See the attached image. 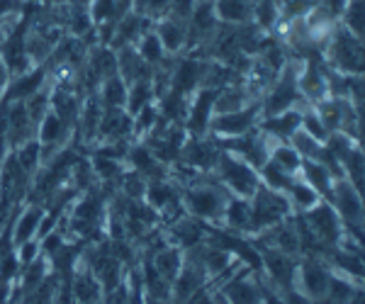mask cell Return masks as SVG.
Returning <instances> with one entry per match:
<instances>
[{"label":"cell","mask_w":365,"mask_h":304,"mask_svg":"<svg viewBox=\"0 0 365 304\" xmlns=\"http://www.w3.org/2000/svg\"><path fill=\"white\" fill-rule=\"evenodd\" d=\"M125 161L129 163V168H132L134 173H139L141 178L146 180V183H151V180H163V178H168V171H170V168L166 166V163L158 161L156 156L151 154V149H149V146H146L144 142L129 146L127 159H125Z\"/></svg>","instance_id":"obj_17"},{"label":"cell","mask_w":365,"mask_h":304,"mask_svg":"<svg viewBox=\"0 0 365 304\" xmlns=\"http://www.w3.org/2000/svg\"><path fill=\"white\" fill-rule=\"evenodd\" d=\"M329 278H331V268H329L319 256H304V258L297 263L295 290L302 292L309 302H322L324 297H327Z\"/></svg>","instance_id":"obj_9"},{"label":"cell","mask_w":365,"mask_h":304,"mask_svg":"<svg viewBox=\"0 0 365 304\" xmlns=\"http://www.w3.org/2000/svg\"><path fill=\"white\" fill-rule=\"evenodd\" d=\"M207 271H205L202 261L197 258L195 251H187L185 258H182L180 273L173 280V288H170V300L173 304H185V300H190L197 290L207 288Z\"/></svg>","instance_id":"obj_11"},{"label":"cell","mask_w":365,"mask_h":304,"mask_svg":"<svg viewBox=\"0 0 365 304\" xmlns=\"http://www.w3.org/2000/svg\"><path fill=\"white\" fill-rule=\"evenodd\" d=\"M222 226H227L232 234H253V219H251V204L244 197H229L225 217H222Z\"/></svg>","instance_id":"obj_23"},{"label":"cell","mask_w":365,"mask_h":304,"mask_svg":"<svg viewBox=\"0 0 365 304\" xmlns=\"http://www.w3.org/2000/svg\"><path fill=\"white\" fill-rule=\"evenodd\" d=\"M151 29H154L156 37L161 39L168 56H178L182 51H187V42H190V37H187V22H180L170 15H163L151 22Z\"/></svg>","instance_id":"obj_14"},{"label":"cell","mask_w":365,"mask_h":304,"mask_svg":"<svg viewBox=\"0 0 365 304\" xmlns=\"http://www.w3.org/2000/svg\"><path fill=\"white\" fill-rule=\"evenodd\" d=\"M10 83V73H8V68H5V63L0 61V95H3V90L8 88Z\"/></svg>","instance_id":"obj_34"},{"label":"cell","mask_w":365,"mask_h":304,"mask_svg":"<svg viewBox=\"0 0 365 304\" xmlns=\"http://www.w3.org/2000/svg\"><path fill=\"white\" fill-rule=\"evenodd\" d=\"M222 149L217 144L215 137L210 134H200V137H187L185 144L180 149V163L185 168H192L195 173H212L217 166V159H220Z\"/></svg>","instance_id":"obj_10"},{"label":"cell","mask_w":365,"mask_h":304,"mask_svg":"<svg viewBox=\"0 0 365 304\" xmlns=\"http://www.w3.org/2000/svg\"><path fill=\"white\" fill-rule=\"evenodd\" d=\"M268 161L275 163L280 171H285L290 175H299V171H302V156H299L290 144H273V151H270Z\"/></svg>","instance_id":"obj_29"},{"label":"cell","mask_w":365,"mask_h":304,"mask_svg":"<svg viewBox=\"0 0 365 304\" xmlns=\"http://www.w3.org/2000/svg\"><path fill=\"white\" fill-rule=\"evenodd\" d=\"M205 234H207V226H202V221L190 214H180L178 219L170 221L166 239L180 251H190L205 241Z\"/></svg>","instance_id":"obj_16"},{"label":"cell","mask_w":365,"mask_h":304,"mask_svg":"<svg viewBox=\"0 0 365 304\" xmlns=\"http://www.w3.org/2000/svg\"><path fill=\"white\" fill-rule=\"evenodd\" d=\"M149 27H151V20H146L137 10H129V13L115 25L113 37H110V46H113L115 51L122 49V46H134Z\"/></svg>","instance_id":"obj_22"},{"label":"cell","mask_w":365,"mask_h":304,"mask_svg":"<svg viewBox=\"0 0 365 304\" xmlns=\"http://www.w3.org/2000/svg\"><path fill=\"white\" fill-rule=\"evenodd\" d=\"M285 197L290 200V204H292V209H295V212H307L309 207H314V204L322 200L319 192L312 188L307 180L302 178V175H297V178L292 180V185L287 188Z\"/></svg>","instance_id":"obj_28"},{"label":"cell","mask_w":365,"mask_h":304,"mask_svg":"<svg viewBox=\"0 0 365 304\" xmlns=\"http://www.w3.org/2000/svg\"><path fill=\"white\" fill-rule=\"evenodd\" d=\"M44 214H46V209L42 207V204L27 202L25 207H22L20 217H15V226L10 229V234H13V236H10L13 248L29 241V239H39L37 234H39V229H42Z\"/></svg>","instance_id":"obj_21"},{"label":"cell","mask_w":365,"mask_h":304,"mask_svg":"<svg viewBox=\"0 0 365 304\" xmlns=\"http://www.w3.org/2000/svg\"><path fill=\"white\" fill-rule=\"evenodd\" d=\"M261 253V273H268L270 283L275 285L280 292L295 288V276H297V256L282 253L278 248L268 246H256Z\"/></svg>","instance_id":"obj_12"},{"label":"cell","mask_w":365,"mask_h":304,"mask_svg":"<svg viewBox=\"0 0 365 304\" xmlns=\"http://www.w3.org/2000/svg\"><path fill=\"white\" fill-rule=\"evenodd\" d=\"M168 8H170V0H134V10L151 22L166 15Z\"/></svg>","instance_id":"obj_32"},{"label":"cell","mask_w":365,"mask_h":304,"mask_svg":"<svg viewBox=\"0 0 365 304\" xmlns=\"http://www.w3.org/2000/svg\"><path fill=\"white\" fill-rule=\"evenodd\" d=\"M212 304H229V302L225 300V295H222V292H220V295L215 297V302H212Z\"/></svg>","instance_id":"obj_36"},{"label":"cell","mask_w":365,"mask_h":304,"mask_svg":"<svg viewBox=\"0 0 365 304\" xmlns=\"http://www.w3.org/2000/svg\"><path fill=\"white\" fill-rule=\"evenodd\" d=\"M229 197L232 195L225 185L220 180H210L207 173L197 175L180 190V202L185 214L200 221H207V224H222Z\"/></svg>","instance_id":"obj_1"},{"label":"cell","mask_w":365,"mask_h":304,"mask_svg":"<svg viewBox=\"0 0 365 304\" xmlns=\"http://www.w3.org/2000/svg\"><path fill=\"white\" fill-rule=\"evenodd\" d=\"M134 49L139 51V56L144 58V61L149 63L154 71H161V68H166L168 61H170V56L166 54V49H163L161 39L156 37V32L151 27L146 29L144 34H141L139 42L134 44Z\"/></svg>","instance_id":"obj_25"},{"label":"cell","mask_w":365,"mask_h":304,"mask_svg":"<svg viewBox=\"0 0 365 304\" xmlns=\"http://www.w3.org/2000/svg\"><path fill=\"white\" fill-rule=\"evenodd\" d=\"M222 295L229 304H261V283L251 278V271H241L239 276L229 278L222 288Z\"/></svg>","instance_id":"obj_18"},{"label":"cell","mask_w":365,"mask_h":304,"mask_svg":"<svg viewBox=\"0 0 365 304\" xmlns=\"http://www.w3.org/2000/svg\"><path fill=\"white\" fill-rule=\"evenodd\" d=\"M363 39L351 34L349 29H344L341 25L331 34L327 49L322 51L324 66L341 75H363Z\"/></svg>","instance_id":"obj_2"},{"label":"cell","mask_w":365,"mask_h":304,"mask_svg":"<svg viewBox=\"0 0 365 304\" xmlns=\"http://www.w3.org/2000/svg\"><path fill=\"white\" fill-rule=\"evenodd\" d=\"M304 219V224L309 226L314 241L319 243L322 251H331L344 241V224H341L336 209L331 207L327 200H319L314 207H309L307 212H299Z\"/></svg>","instance_id":"obj_6"},{"label":"cell","mask_w":365,"mask_h":304,"mask_svg":"<svg viewBox=\"0 0 365 304\" xmlns=\"http://www.w3.org/2000/svg\"><path fill=\"white\" fill-rule=\"evenodd\" d=\"M327 202L336 209L341 224H344V231L349 234V236L361 241V231H363V197H361V190L353 188L346 178H336L334 190H331V195H329Z\"/></svg>","instance_id":"obj_5"},{"label":"cell","mask_w":365,"mask_h":304,"mask_svg":"<svg viewBox=\"0 0 365 304\" xmlns=\"http://www.w3.org/2000/svg\"><path fill=\"white\" fill-rule=\"evenodd\" d=\"M100 144L105 142H127L129 137H134V120L125 108H108L103 110L100 117L98 134Z\"/></svg>","instance_id":"obj_13"},{"label":"cell","mask_w":365,"mask_h":304,"mask_svg":"<svg viewBox=\"0 0 365 304\" xmlns=\"http://www.w3.org/2000/svg\"><path fill=\"white\" fill-rule=\"evenodd\" d=\"M25 3H29V5H37V3H39V0H25Z\"/></svg>","instance_id":"obj_37"},{"label":"cell","mask_w":365,"mask_h":304,"mask_svg":"<svg viewBox=\"0 0 365 304\" xmlns=\"http://www.w3.org/2000/svg\"><path fill=\"white\" fill-rule=\"evenodd\" d=\"M212 302H215V297H212L205 288L197 290L195 295L190 297V300H185V304H212Z\"/></svg>","instance_id":"obj_33"},{"label":"cell","mask_w":365,"mask_h":304,"mask_svg":"<svg viewBox=\"0 0 365 304\" xmlns=\"http://www.w3.org/2000/svg\"><path fill=\"white\" fill-rule=\"evenodd\" d=\"M83 263L88 266V271L96 276V280L100 283V288H103V295H108V292H113L117 285L122 283V273H125V263L115 256L113 246H110V241H98L93 243L91 248H88Z\"/></svg>","instance_id":"obj_7"},{"label":"cell","mask_w":365,"mask_h":304,"mask_svg":"<svg viewBox=\"0 0 365 304\" xmlns=\"http://www.w3.org/2000/svg\"><path fill=\"white\" fill-rule=\"evenodd\" d=\"M363 20H365V3L363 0H349L339 15V25L349 29L351 34L363 39Z\"/></svg>","instance_id":"obj_31"},{"label":"cell","mask_w":365,"mask_h":304,"mask_svg":"<svg viewBox=\"0 0 365 304\" xmlns=\"http://www.w3.org/2000/svg\"><path fill=\"white\" fill-rule=\"evenodd\" d=\"M299 125H302V110H297V108L258 120V130L266 134V137H270L273 144H287L292 134L299 130Z\"/></svg>","instance_id":"obj_15"},{"label":"cell","mask_w":365,"mask_h":304,"mask_svg":"<svg viewBox=\"0 0 365 304\" xmlns=\"http://www.w3.org/2000/svg\"><path fill=\"white\" fill-rule=\"evenodd\" d=\"M68 290L76 304H100V300H103V288H100L96 276L88 271L86 263L81 268L73 266L71 280H68Z\"/></svg>","instance_id":"obj_20"},{"label":"cell","mask_w":365,"mask_h":304,"mask_svg":"<svg viewBox=\"0 0 365 304\" xmlns=\"http://www.w3.org/2000/svg\"><path fill=\"white\" fill-rule=\"evenodd\" d=\"M96 93L100 98V105H103L105 110L108 108H125L127 105V83L120 78V73L105 78L103 83L98 85Z\"/></svg>","instance_id":"obj_27"},{"label":"cell","mask_w":365,"mask_h":304,"mask_svg":"<svg viewBox=\"0 0 365 304\" xmlns=\"http://www.w3.org/2000/svg\"><path fill=\"white\" fill-rule=\"evenodd\" d=\"M222 25H249L253 20V0H212Z\"/></svg>","instance_id":"obj_24"},{"label":"cell","mask_w":365,"mask_h":304,"mask_svg":"<svg viewBox=\"0 0 365 304\" xmlns=\"http://www.w3.org/2000/svg\"><path fill=\"white\" fill-rule=\"evenodd\" d=\"M358 290H361V285H351L349 276L331 273V278H329V288H327V297H324V300H329L331 304H349Z\"/></svg>","instance_id":"obj_30"},{"label":"cell","mask_w":365,"mask_h":304,"mask_svg":"<svg viewBox=\"0 0 365 304\" xmlns=\"http://www.w3.org/2000/svg\"><path fill=\"white\" fill-rule=\"evenodd\" d=\"M299 175L319 192L322 200H329V195H331V190H334V183H336V175L329 171L324 163L302 159V171H299Z\"/></svg>","instance_id":"obj_26"},{"label":"cell","mask_w":365,"mask_h":304,"mask_svg":"<svg viewBox=\"0 0 365 304\" xmlns=\"http://www.w3.org/2000/svg\"><path fill=\"white\" fill-rule=\"evenodd\" d=\"M66 3V0H39V5H61Z\"/></svg>","instance_id":"obj_35"},{"label":"cell","mask_w":365,"mask_h":304,"mask_svg":"<svg viewBox=\"0 0 365 304\" xmlns=\"http://www.w3.org/2000/svg\"><path fill=\"white\" fill-rule=\"evenodd\" d=\"M258 120H261V105L251 103V105H246V108L237 110V112L212 115L207 134L215 139H237L256 130Z\"/></svg>","instance_id":"obj_8"},{"label":"cell","mask_w":365,"mask_h":304,"mask_svg":"<svg viewBox=\"0 0 365 304\" xmlns=\"http://www.w3.org/2000/svg\"><path fill=\"white\" fill-rule=\"evenodd\" d=\"M251 219H253V234L268 229V226L278 224L285 217H290V214H295V209H292L290 200H287L282 192L278 190H270L266 185H258L256 192L251 195Z\"/></svg>","instance_id":"obj_4"},{"label":"cell","mask_w":365,"mask_h":304,"mask_svg":"<svg viewBox=\"0 0 365 304\" xmlns=\"http://www.w3.org/2000/svg\"><path fill=\"white\" fill-rule=\"evenodd\" d=\"M217 180L229 190V195L234 197H244V200H251V195L256 192V188L261 185V178H258V171L246 163L239 156L229 154V151H222L220 159H217L215 171Z\"/></svg>","instance_id":"obj_3"},{"label":"cell","mask_w":365,"mask_h":304,"mask_svg":"<svg viewBox=\"0 0 365 304\" xmlns=\"http://www.w3.org/2000/svg\"><path fill=\"white\" fill-rule=\"evenodd\" d=\"M117 73L129 88L139 80H151L156 71L139 56L134 46H122V49H117Z\"/></svg>","instance_id":"obj_19"}]
</instances>
